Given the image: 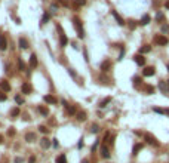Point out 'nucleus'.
Wrapping results in <instances>:
<instances>
[{
  "label": "nucleus",
  "mask_w": 169,
  "mask_h": 163,
  "mask_svg": "<svg viewBox=\"0 0 169 163\" xmlns=\"http://www.w3.org/2000/svg\"><path fill=\"white\" fill-rule=\"evenodd\" d=\"M150 21H151V18L148 15H144L143 18H141V21H139V24L141 25H147V24H150Z\"/></svg>",
  "instance_id": "obj_27"
},
{
  "label": "nucleus",
  "mask_w": 169,
  "mask_h": 163,
  "mask_svg": "<svg viewBox=\"0 0 169 163\" xmlns=\"http://www.w3.org/2000/svg\"><path fill=\"white\" fill-rule=\"evenodd\" d=\"M99 153H101V157H102V159H110V150H108V147H107L105 144L101 145Z\"/></svg>",
  "instance_id": "obj_6"
},
{
  "label": "nucleus",
  "mask_w": 169,
  "mask_h": 163,
  "mask_svg": "<svg viewBox=\"0 0 169 163\" xmlns=\"http://www.w3.org/2000/svg\"><path fill=\"white\" fill-rule=\"evenodd\" d=\"M65 110H67V113L70 114V116H73V114H76V108L73 105H67L65 107Z\"/></svg>",
  "instance_id": "obj_29"
},
{
  "label": "nucleus",
  "mask_w": 169,
  "mask_h": 163,
  "mask_svg": "<svg viewBox=\"0 0 169 163\" xmlns=\"http://www.w3.org/2000/svg\"><path fill=\"white\" fill-rule=\"evenodd\" d=\"M68 73H70V74H71V76L74 77V79H76V77H77V74H76V71H74V70H73V68H68Z\"/></svg>",
  "instance_id": "obj_43"
},
{
  "label": "nucleus",
  "mask_w": 169,
  "mask_h": 163,
  "mask_svg": "<svg viewBox=\"0 0 169 163\" xmlns=\"http://www.w3.org/2000/svg\"><path fill=\"white\" fill-rule=\"evenodd\" d=\"M37 55L36 53H31V57H30V70H34L36 67H37Z\"/></svg>",
  "instance_id": "obj_12"
},
{
  "label": "nucleus",
  "mask_w": 169,
  "mask_h": 163,
  "mask_svg": "<svg viewBox=\"0 0 169 163\" xmlns=\"http://www.w3.org/2000/svg\"><path fill=\"white\" fill-rule=\"evenodd\" d=\"M162 31H163V33H168V31H169V25H168V24L162 25Z\"/></svg>",
  "instance_id": "obj_42"
},
{
  "label": "nucleus",
  "mask_w": 169,
  "mask_h": 163,
  "mask_svg": "<svg viewBox=\"0 0 169 163\" xmlns=\"http://www.w3.org/2000/svg\"><path fill=\"white\" fill-rule=\"evenodd\" d=\"M135 27H136V22H135V21H132V19H131V21H129V28H131V30H134Z\"/></svg>",
  "instance_id": "obj_40"
},
{
  "label": "nucleus",
  "mask_w": 169,
  "mask_h": 163,
  "mask_svg": "<svg viewBox=\"0 0 169 163\" xmlns=\"http://www.w3.org/2000/svg\"><path fill=\"white\" fill-rule=\"evenodd\" d=\"M43 101L48 104H51V105H55V104H58V99L55 98V96H52V95H45L43 96Z\"/></svg>",
  "instance_id": "obj_10"
},
{
  "label": "nucleus",
  "mask_w": 169,
  "mask_h": 163,
  "mask_svg": "<svg viewBox=\"0 0 169 163\" xmlns=\"http://www.w3.org/2000/svg\"><path fill=\"white\" fill-rule=\"evenodd\" d=\"M154 42L157 43L159 46H166L169 43V40H168V37H165V36H156V37H154Z\"/></svg>",
  "instance_id": "obj_3"
},
{
  "label": "nucleus",
  "mask_w": 169,
  "mask_h": 163,
  "mask_svg": "<svg viewBox=\"0 0 169 163\" xmlns=\"http://www.w3.org/2000/svg\"><path fill=\"white\" fill-rule=\"evenodd\" d=\"M165 8L169 9V0H166V2H165Z\"/></svg>",
  "instance_id": "obj_50"
},
{
  "label": "nucleus",
  "mask_w": 169,
  "mask_h": 163,
  "mask_svg": "<svg viewBox=\"0 0 169 163\" xmlns=\"http://www.w3.org/2000/svg\"><path fill=\"white\" fill-rule=\"evenodd\" d=\"M39 132H42V133H49V129L46 128L45 125H40V126H39Z\"/></svg>",
  "instance_id": "obj_34"
},
{
  "label": "nucleus",
  "mask_w": 169,
  "mask_h": 163,
  "mask_svg": "<svg viewBox=\"0 0 169 163\" xmlns=\"http://www.w3.org/2000/svg\"><path fill=\"white\" fill-rule=\"evenodd\" d=\"M111 68V61L110 59H105V61H102L101 62V71H108V70Z\"/></svg>",
  "instance_id": "obj_13"
},
{
  "label": "nucleus",
  "mask_w": 169,
  "mask_h": 163,
  "mask_svg": "<svg viewBox=\"0 0 169 163\" xmlns=\"http://www.w3.org/2000/svg\"><path fill=\"white\" fill-rule=\"evenodd\" d=\"M108 138H110V132H105V135H104V138H102V142H108Z\"/></svg>",
  "instance_id": "obj_39"
},
{
  "label": "nucleus",
  "mask_w": 169,
  "mask_h": 163,
  "mask_svg": "<svg viewBox=\"0 0 169 163\" xmlns=\"http://www.w3.org/2000/svg\"><path fill=\"white\" fill-rule=\"evenodd\" d=\"M154 73H156L154 67H145V68L143 70V76L144 77H151V76H154Z\"/></svg>",
  "instance_id": "obj_11"
},
{
  "label": "nucleus",
  "mask_w": 169,
  "mask_h": 163,
  "mask_svg": "<svg viewBox=\"0 0 169 163\" xmlns=\"http://www.w3.org/2000/svg\"><path fill=\"white\" fill-rule=\"evenodd\" d=\"M111 15L114 16V19L117 21V24H119V25H125V24H126V22L123 21V18H122V16L119 15V13H117L116 11H111Z\"/></svg>",
  "instance_id": "obj_15"
},
{
  "label": "nucleus",
  "mask_w": 169,
  "mask_h": 163,
  "mask_svg": "<svg viewBox=\"0 0 169 163\" xmlns=\"http://www.w3.org/2000/svg\"><path fill=\"white\" fill-rule=\"evenodd\" d=\"M52 144H53V147H58V145H60V142H58V139H52Z\"/></svg>",
  "instance_id": "obj_45"
},
{
  "label": "nucleus",
  "mask_w": 169,
  "mask_h": 163,
  "mask_svg": "<svg viewBox=\"0 0 169 163\" xmlns=\"http://www.w3.org/2000/svg\"><path fill=\"white\" fill-rule=\"evenodd\" d=\"M37 110H39V113H40L42 116H43V117H46V116L49 114L48 107H45V105H39V107H37Z\"/></svg>",
  "instance_id": "obj_20"
},
{
  "label": "nucleus",
  "mask_w": 169,
  "mask_h": 163,
  "mask_svg": "<svg viewBox=\"0 0 169 163\" xmlns=\"http://www.w3.org/2000/svg\"><path fill=\"white\" fill-rule=\"evenodd\" d=\"M73 22H74V28H76V31H77V37L83 39L85 37V30H83V27H82V21H80L77 16H74V18H73Z\"/></svg>",
  "instance_id": "obj_1"
},
{
  "label": "nucleus",
  "mask_w": 169,
  "mask_h": 163,
  "mask_svg": "<svg viewBox=\"0 0 169 163\" xmlns=\"http://www.w3.org/2000/svg\"><path fill=\"white\" fill-rule=\"evenodd\" d=\"M40 145H42V148H49L51 145H52V142H51V139L49 138H42L40 139Z\"/></svg>",
  "instance_id": "obj_17"
},
{
  "label": "nucleus",
  "mask_w": 169,
  "mask_h": 163,
  "mask_svg": "<svg viewBox=\"0 0 169 163\" xmlns=\"http://www.w3.org/2000/svg\"><path fill=\"white\" fill-rule=\"evenodd\" d=\"M0 91H3V92H9V91H11V83H9L6 79L0 80Z\"/></svg>",
  "instance_id": "obj_8"
},
{
  "label": "nucleus",
  "mask_w": 169,
  "mask_h": 163,
  "mask_svg": "<svg viewBox=\"0 0 169 163\" xmlns=\"http://www.w3.org/2000/svg\"><path fill=\"white\" fill-rule=\"evenodd\" d=\"M144 139H145V142L148 145H153V147H159V141L156 139V137H153L151 133H144Z\"/></svg>",
  "instance_id": "obj_2"
},
{
  "label": "nucleus",
  "mask_w": 169,
  "mask_h": 163,
  "mask_svg": "<svg viewBox=\"0 0 169 163\" xmlns=\"http://www.w3.org/2000/svg\"><path fill=\"white\" fill-rule=\"evenodd\" d=\"M82 163H89V160H88V159H85V160H82Z\"/></svg>",
  "instance_id": "obj_52"
},
{
  "label": "nucleus",
  "mask_w": 169,
  "mask_h": 163,
  "mask_svg": "<svg viewBox=\"0 0 169 163\" xmlns=\"http://www.w3.org/2000/svg\"><path fill=\"white\" fill-rule=\"evenodd\" d=\"M18 68L21 70V71H25V64H24V61L19 58L18 59Z\"/></svg>",
  "instance_id": "obj_31"
},
{
  "label": "nucleus",
  "mask_w": 169,
  "mask_h": 163,
  "mask_svg": "<svg viewBox=\"0 0 169 163\" xmlns=\"http://www.w3.org/2000/svg\"><path fill=\"white\" fill-rule=\"evenodd\" d=\"M24 138H25V141L28 142V144H31V142H34V141H37V135H36V132H33V131L27 132Z\"/></svg>",
  "instance_id": "obj_4"
},
{
  "label": "nucleus",
  "mask_w": 169,
  "mask_h": 163,
  "mask_svg": "<svg viewBox=\"0 0 169 163\" xmlns=\"http://www.w3.org/2000/svg\"><path fill=\"white\" fill-rule=\"evenodd\" d=\"M166 68H168V71H169V64H168V65H166Z\"/></svg>",
  "instance_id": "obj_53"
},
{
  "label": "nucleus",
  "mask_w": 169,
  "mask_h": 163,
  "mask_svg": "<svg viewBox=\"0 0 169 163\" xmlns=\"http://www.w3.org/2000/svg\"><path fill=\"white\" fill-rule=\"evenodd\" d=\"M76 119H77L79 122H85L88 119L86 111H77V113H76Z\"/></svg>",
  "instance_id": "obj_16"
},
{
  "label": "nucleus",
  "mask_w": 169,
  "mask_h": 163,
  "mask_svg": "<svg viewBox=\"0 0 169 163\" xmlns=\"http://www.w3.org/2000/svg\"><path fill=\"white\" fill-rule=\"evenodd\" d=\"M134 61H135V64H136V65H139V67L145 65V58H144V55H141V53L135 55V57H134Z\"/></svg>",
  "instance_id": "obj_7"
},
{
  "label": "nucleus",
  "mask_w": 169,
  "mask_h": 163,
  "mask_svg": "<svg viewBox=\"0 0 169 163\" xmlns=\"http://www.w3.org/2000/svg\"><path fill=\"white\" fill-rule=\"evenodd\" d=\"M19 114H21V110H19L18 107H13L11 110V117H18Z\"/></svg>",
  "instance_id": "obj_25"
},
{
  "label": "nucleus",
  "mask_w": 169,
  "mask_h": 163,
  "mask_svg": "<svg viewBox=\"0 0 169 163\" xmlns=\"http://www.w3.org/2000/svg\"><path fill=\"white\" fill-rule=\"evenodd\" d=\"M49 18H51V15H49V13H45V15L42 16V22H40V25H45V24L49 21Z\"/></svg>",
  "instance_id": "obj_30"
},
{
  "label": "nucleus",
  "mask_w": 169,
  "mask_h": 163,
  "mask_svg": "<svg viewBox=\"0 0 169 163\" xmlns=\"http://www.w3.org/2000/svg\"><path fill=\"white\" fill-rule=\"evenodd\" d=\"M144 91H145L148 95H151V94H154V87L151 86V85H147V86H144Z\"/></svg>",
  "instance_id": "obj_28"
},
{
  "label": "nucleus",
  "mask_w": 169,
  "mask_h": 163,
  "mask_svg": "<svg viewBox=\"0 0 169 163\" xmlns=\"http://www.w3.org/2000/svg\"><path fill=\"white\" fill-rule=\"evenodd\" d=\"M73 3H74L76 6H85V4H86V0H73Z\"/></svg>",
  "instance_id": "obj_33"
},
{
  "label": "nucleus",
  "mask_w": 169,
  "mask_h": 163,
  "mask_svg": "<svg viewBox=\"0 0 169 163\" xmlns=\"http://www.w3.org/2000/svg\"><path fill=\"white\" fill-rule=\"evenodd\" d=\"M168 89H169V80H168Z\"/></svg>",
  "instance_id": "obj_54"
},
{
  "label": "nucleus",
  "mask_w": 169,
  "mask_h": 163,
  "mask_svg": "<svg viewBox=\"0 0 169 163\" xmlns=\"http://www.w3.org/2000/svg\"><path fill=\"white\" fill-rule=\"evenodd\" d=\"M163 19H165V15H163V13H162V12H157V15H156V21H163Z\"/></svg>",
  "instance_id": "obj_37"
},
{
  "label": "nucleus",
  "mask_w": 169,
  "mask_h": 163,
  "mask_svg": "<svg viewBox=\"0 0 169 163\" xmlns=\"http://www.w3.org/2000/svg\"><path fill=\"white\" fill-rule=\"evenodd\" d=\"M8 137H15V133H16V131H15V128H9L8 129Z\"/></svg>",
  "instance_id": "obj_36"
},
{
  "label": "nucleus",
  "mask_w": 169,
  "mask_h": 163,
  "mask_svg": "<svg viewBox=\"0 0 169 163\" xmlns=\"http://www.w3.org/2000/svg\"><path fill=\"white\" fill-rule=\"evenodd\" d=\"M21 91H22V94H31V92H33V86H31L30 83H28V82H25V83H22L21 85Z\"/></svg>",
  "instance_id": "obj_9"
},
{
  "label": "nucleus",
  "mask_w": 169,
  "mask_h": 163,
  "mask_svg": "<svg viewBox=\"0 0 169 163\" xmlns=\"http://www.w3.org/2000/svg\"><path fill=\"white\" fill-rule=\"evenodd\" d=\"M153 111H154V113H159V114H166V116H169V108H160V107H153Z\"/></svg>",
  "instance_id": "obj_19"
},
{
  "label": "nucleus",
  "mask_w": 169,
  "mask_h": 163,
  "mask_svg": "<svg viewBox=\"0 0 169 163\" xmlns=\"http://www.w3.org/2000/svg\"><path fill=\"white\" fill-rule=\"evenodd\" d=\"M98 131H99V126H98V125H92V126H90V132L97 133Z\"/></svg>",
  "instance_id": "obj_38"
},
{
  "label": "nucleus",
  "mask_w": 169,
  "mask_h": 163,
  "mask_svg": "<svg viewBox=\"0 0 169 163\" xmlns=\"http://www.w3.org/2000/svg\"><path fill=\"white\" fill-rule=\"evenodd\" d=\"M58 30H60V37H61V46H67V43H68V39H67V36H65L64 30H62V27H61V25H58Z\"/></svg>",
  "instance_id": "obj_5"
},
{
  "label": "nucleus",
  "mask_w": 169,
  "mask_h": 163,
  "mask_svg": "<svg viewBox=\"0 0 169 163\" xmlns=\"http://www.w3.org/2000/svg\"><path fill=\"white\" fill-rule=\"evenodd\" d=\"M3 142H4V137L0 133V144H3Z\"/></svg>",
  "instance_id": "obj_49"
},
{
  "label": "nucleus",
  "mask_w": 169,
  "mask_h": 163,
  "mask_svg": "<svg viewBox=\"0 0 169 163\" xmlns=\"http://www.w3.org/2000/svg\"><path fill=\"white\" fill-rule=\"evenodd\" d=\"M18 45H19L21 49H28V48H30V45H28V42H27V39H24V37H21L18 40Z\"/></svg>",
  "instance_id": "obj_18"
},
{
  "label": "nucleus",
  "mask_w": 169,
  "mask_h": 163,
  "mask_svg": "<svg viewBox=\"0 0 169 163\" xmlns=\"http://www.w3.org/2000/svg\"><path fill=\"white\" fill-rule=\"evenodd\" d=\"M15 103L18 104V105H22V104H24V98L21 96V95H16V96H15Z\"/></svg>",
  "instance_id": "obj_32"
},
{
  "label": "nucleus",
  "mask_w": 169,
  "mask_h": 163,
  "mask_svg": "<svg viewBox=\"0 0 169 163\" xmlns=\"http://www.w3.org/2000/svg\"><path fill=\"white\" fill-rule=\"evenodd\" d=\"M110 103H111V96H107V98H104L101 103H99V108H104V107L107 105V104H110Z\"/></svg>",
  "instance_id": "obj_26"
},
{
  "label": "nucleus",
  "mask_w": 169,
  "mask_h": 163,
  "mask_svg": "<svg viewBox=\"0 0 169 163\" xmlns=\"http://www.w3.org/2000/svg\"><path fill=\"white\" fill-rule=\"evenodd\" d=\"M151 50V46L150 45H144V46H141V48H139V53H141V55H144V53H148Z\"/></svg>",
  "instance_id": "obj_22"
},
{
  "label": "nucleus",
  "mask_w": 169,
  "mask_h": 163,
  "mask_svg": "<svg viewBox=\"0 0 169 163\" xmlns=\"http://www.w3.org/2000/svg\"><path fill=\"white\" fill-rule=\"evenodd\" d=\"M58 2H61V3L64 4V6H70V3H68L67 0H58Z\"/></svg>",
  "instance_id": "obj_47"
},
{
  "label": "nucleus",
  "mask_w": 169,
  "mask_h": 163,
  "mask_svg": "<svg viewBox=\"0 0 169 163\" xmlns=\"http://www.w3.org/2000/svg\"><path fill=\"white\" fill-rule=\"evenodd\" d=\"M0 101L3 103V101H6V95H4L3 91H0Z\"/></svg>",
  "instance_id": "obj_41"
},
{
  "label": "nucleus",
  "mask_w": 169,
  "mask_h": 163,
  "mask_svg": "<svg viewBox=\"0 0 169 163\" xmlns=\"http://www.w3.org/2000/svg\"><path fill=\"white\" fill-rule=\"evenodd\" d=\"M144 148V144L143 142H136L135 145H134V148H132V156H136L141 150Z\"/></svg>",
  "instance_id": "obj_14"
},
{
  "label": "nucleus",
  "mask_w": 169,
  "mask_h": 163,
  "mask_svg": "<svg viewBox=\"0 0 169 163\" xmlns=\"http://www.w3.org/2000/svg\"><path fill=\"white\" fill-rule=\"evenodd\" d=\"M123 57H125V48H122V50H120V55H119V59H122Z\"/></svg>",
  "instance_id": "obj_44"
},
{
  "label": "nucleus",
  "mask_w": 169,
  "mask_h": 163,
  "mask_svg": "<svg viewBox=\"0 0 169 163\" xmlns=\"http://www.w3.org/2000/svg\"><path fill=\"white\" fill-rule=\"evenodd\" d=\"M34 162H36V157H34V156H31L30 160H28V163H34Z\"/></svg>",
  "instance_id": "obj_48"
},
{
  "label": "nucleus",
  "mask_w": 169,
  "mask_h": 163,
  "mask_svg": "<svg viewBox=\"0 0 169 163\" xmlns=\"http://www.w3.org/2000/svg\"><path fill=\"white\" fill-rule=\"evenodd\" d=\"M55 163H67V156H65V154H60V156H56Z\"/></svg>",
  "instance_id": "obj_24"
},
{
  "label": "nucleus",
  "mask_w": 169,
  "mask_h": 163,
  "mask_svg": "<svg viewBox=\"0 0 169 163\" xmlns=\"http://www.w3.org/2000/svg\"><path fill=\"white\" fill-rule=\"evenodd\" d=\"M159 87H160V89H162V92H163V94H165V95H168V89H166V86H165V83H163V82H160V83H159Z\"/></svg>",
  "instance_id": "obj_35"
},
{
  "label": "nucleus",
  "mask_w": 169,
  "mask_h": 163,
  "mask_svg": "<svg viewBox=\"0 0 169 163\" xmlns=\"http://www.w3.org/2000/svg\"><path fill=\"white\" fill-rule=\"evenodd\" d=\"M132 83H134V86H135V87H139V86H141V83H143V79H141L139 76H135L134 79H132Z\"/></svg>",
  "instance_id": "obj_23"
},
{
  "label": "nucleus",
  "mask_w": 169,
  "mask_h": 163,
  "mask_svg": "<svg viewBox=\"0 0 169 163\" xmlns=\"http://www.w3.org/2000/svg\"><path fill=\"white\" fill-rule=\"evenodd\" d=\"M13 163H22V157H16V159L13 160Z\"/></svg>",
  "instance_id": "obj_46"
},
{
  "label": "nucleus",
  "mask_w": 169,
  "mask_h": 163,
  "mask_svg": "<svg viewBox=\"0 0 169 163\" xmlns=\"http://www.w3.org/2000/svg\"><path fill=\"white\" fill-rule=\"evenodd\" d=\"M83 147V139H80V142H79V148H82Z\"/></svg>",
  "instance_id": "obj_51"
},
{
  "label": "nucleus",
  "mask_w": 169,
  "mask_h": 163,
  "mask_svg": "<svg viewBox=\"0 0 169 163\" xmlns=\"http://www.w3.org/2000/svg\"><path fill=\"white\" fill-rule=\"evenodd\" d=\"M6 49H8V40L2 36L0 37V50H6Z\"/></svg>",
  "instance_id": "obj_21"
}]
</instances>
